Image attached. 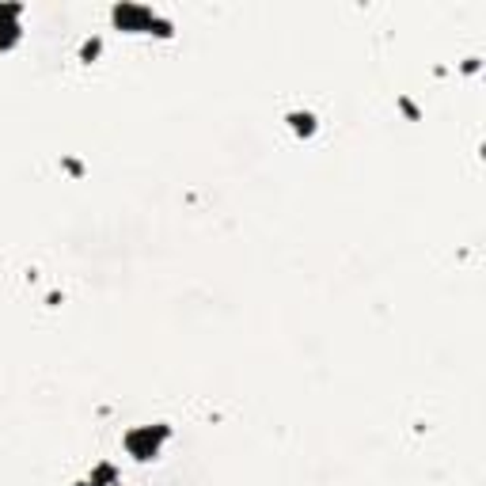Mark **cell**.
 <instances>
[{"label": "cell", "mask_w": 486, "mask_h": 486, "mask_svg": "<svg viewBox=\"0 0 486 486\" xmlns=\"http://www.w3.org/2000/svg\"><path fill=\"white\" fill-rule=\"evenodd\" d=\"M80 486H99V482H80Z\"/></svg>", "instance_id": "3957f363"}, {"label": "cell", "mask_w": 486, "mask_h": 486, "mask_svg": "<svg viewBox=\"0 0 486 486\" xmlns=\"http://www.w3.org/2000/svg\"><path fill=\"white\" fill-rule=\"evenodd\" d=\"M114 20L129 23V27H133V23H152V12H145V8H118Z\"/></svg>", "instance_id": "7a4b0ae2"}, {"label": "cell", "mask_w": 486, "mask_h": 486, "mask_svg": "<svg viewBox=\"0 0 486 486\" xmlns=\"http://www.w3.org/2000/svg\"><path fill=\"white\" fill-rule=\"evenodd\" d=\"M126 445H129V452H133L137 460H148V456L160 448V433H152V429H145V433H129Z\"/></svg>", "instance_id": "6da1fadb"}]
</instances>
